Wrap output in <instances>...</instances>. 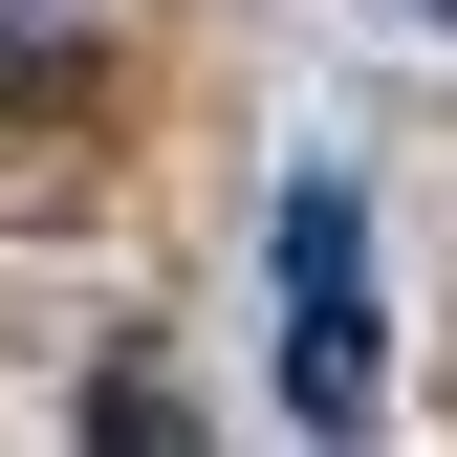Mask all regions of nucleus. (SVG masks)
I'll use <instances>...</instances> for the list:
<instances>
[{
    "mask_svg": "<svg viewBox=\"0 0 457 457\" xmlns=\"http://www.w3.org/2000/svg\"><path fill=\"white\" fill-rule=\"evenodd\" d=\"M414 22H457V0H414Z\"/></svg>",
    "mask_w": 457,
    "mask_h": 457,
    "instance_id": "7ed1b4c3",
    "label": "nucleus"
},
{
    "mask_svg": "<svg viewBox=\"0 0 457 457\" xmlns=\"http://www.w3.org/2000/svg\"><path fill=\"white\" fill-rule=\"evenodd\" d=\"M0 109H66V44L44 22H0Z\"/></svg>",
    "mask_w": 457,
    "mask_h": 457,
    "instance_id": "f03ea898",
    "label": "nucleus"
},
{
    "mask_svg": "<svg viewBox=\"0 0 457 457\" xmlns=\"http://www.w3.org/2000/svg\"><path fill=\"white\" fill-rule=\"evenodd\" d=\"M283 414H305V436L370 414V262H305V283H283Z\"/></svg>",
    "mask_w": 457,
    "mask_h": 457,
    "instance_id": "f257e3e1",
    "label": "nucleus"
}]
</instances>
